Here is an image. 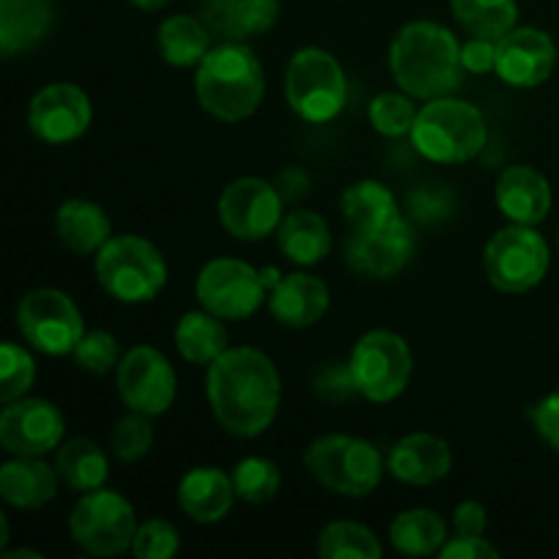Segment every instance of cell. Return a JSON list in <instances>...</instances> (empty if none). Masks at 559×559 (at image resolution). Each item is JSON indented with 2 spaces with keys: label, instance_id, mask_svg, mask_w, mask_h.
<instances>
[{
  "label": "cell",
  "instance_id": "cell-1",
  "mask_svg": "<svg viewBox=\"0 0 559 559\" xmlns=\"http://www.w3.org/2000/svg\"><path fill=\"white\" fill-rule=\"evenodd\" d=\"M207 404L227 435L254 440L265 435L282 404V380L262 349L229 347L207 366Z\"/></svg>",
  "mask_w": 559,
  "mask_h": 559
},
{
  "label": "cell",
  "instance_id": "cell-2",
  "mask_svg": "<svg viewBox=\"0 0 559 559\" xmlns=\"http://www.w3.org/2000/svg\"><path fill=\"white\" fill-rule=\"evenodd\" d=\"M391 74L413 98H440L459 91L464 76L462 44L445 25L431 20L407 22L391 44Z\"/></svg>",
  "mask_w": 559,
  "mask_h": 559
},
{
  "label": "cell",
  "instance_id": "cell-3",
  "mask_svg": "<svg viewBox=\"0 0 559 559\" xmlns=\"http://www.w3.org/2000/svg\"><path fill=\"white\" fill-rule=\"evenodd\" d=\"M194 91L202 109L224 123H240L260 109L265 71L246 41H222L197 66Z\"/></svg>",
  "mask_w": 559,
  "mask_h": 559
},
{
  "label": "cell",
  "instance_id": "cell-4",
  "mask_svg": "<svg viewBox=\"0 0 559 559\" xmlns=\"http://www.w3.org/2000/svg\"><path fill=\"white\" fill-rule=\"evenodd\" d=\"M415 151L437 164L473 162L489 140V126L475 104L453 96L429 98L418 109L413 131Z\"/></svg>",
  "mask_w": 559,
  "mask_h": 559
},
{
  "label": "cell",
  "instance_id": "cell-5",
  "mask_svg": "<svg viewBox=\"0 0 559 559\" xmlns=\"http://www.w3.org/2000/svg\"><path fill=\"white\" fill-rule=\"evenodd\" d=\"M96 278L120 304H147L167 284V260L142 235H112L96 254Z\"/></svg>",
  "mask_w": 559,
  "mask_h": 559
},
{
  "label": "cell",
  "instance_id": "cell-6",
  "mask_svg": "<svg viewBox=\"0 0 559 559\" xmlns=\"http://www.w3.org/2000/svg\"><path fill=\"white\" fill-rule=\"evenodd\" d=\"M388 462L382 459L380 448L369 440L349 435L320 437L306 451V469L320 486L331 489L333 495L369 497L380 486Z\"/></svg>",
  "mask_w": 559,
  "mask_h": 559
},
{
  "label": "cell",
  "instance_id": "cell-7",
  "mask_svg": "<svg viewBox=\"0 0 559 559\" xmlns=\"http://www.w3.org/2000/svg\"><path fill=\"white\" fill-rule=\"evenodd\" d=\"M284 93L306 123H328L347 104V74L328 49L304 47L289 58Z\"/></svg>",
  "mask_w": 559,
  "mask_h": 559
},
{
  "label": "cell",
  "instance_id": "cell-8",
  "mask_svg": "<svg viewBox=\"0 0 559 559\" xmlns=\"http://www.w3.org/2000/svg\"><path fill=\"white\" fill-rule=\"evenodd\" d=\"M134 506L120 491L93 489L82 491L71 508L69 533L85 555L118 557L131 549L136 535Z\"/></svg>",
  "mask_w": 559,
  "mask_h": 559
},
{
  "label": "cell",
  "instance_id": "cell-9",
  "mask_svg": "<svg viewBox=\"0 0 559 559\" xmlns=\"http://www.w3.org/2000/svg\"><path fill=\"white\" fill-rule=\"evenodd\" d=\"M551 265V251L544 235L530 224H508L497 229L484 251V267L491 287L522 295L538 287Z\"/></svg>",
  "mask_w": 559,
  "mask_h": 559
},
{
  "label": "cell",
  "instance_id": "cell-10",
  "mask_svg": "<svg viewBox=\"0 0 559 559\" xmlns=\"http://www.w3.org/2000/svg\"><path fill=\"white\" fill-rule=\"evenodd\" d=\"M360 396L374 404L396 402L413 380V353L399 333L377 328L355 342L349 355Z\"/></svg>",
  "mask_w": 559,
  "mask_h": 559
},
{
  "label": "cell",
  "instance_id": "cell-11",
  "mask_svg": "<svg viewBox=\"0 0 559 559\" xmlns=\"http://www.w3.org/2000/svg\"><path fill=\"white\" fill-rule=\"evenodd\" d=\"M16 328L33 349L44 355H71L85 336L82 311L71 295L52 287H38L22 295L16 304Z\"/></svg>",
  "mask_w": 559,
  "mask_h": 559
},
{
  "label": "cell",
  "instance_id": "cell-12",
  "mask_svg": "<svg viewBox=\"0 0 559 559\" xmlns=\"http://www.w3.org/2000/svg\"><path fill=\"white\" fill-rule=\"evenodd\" d=\"M267 298L262 271L235 257L211 260L197 276V300L222 320H246L257 314Z\"/></svg>",
  "mask_w": 559,
  "mask_h": 559
},
{
  "label": "cell",
  "instance_id": "cell-13",
  "mask_svg": "<svg viewBox=\"0 0 559 559\" xmlns=\"http://www.w3.org/2000/svg\"><path fill=\"white\" fill-rule=\"evenodd\" d=\"M118 393L134 413L158 418L178 396V377L173 364L156 347H131L118 364Z\"/></svg>",
  "mask_w": 559,
  "mask_h": 559
},
{
  "label": "cell",
  "instance_id": "cell-14",
  "mask_svg": "<svg viewBox=\"0 0 559 559\" xmlns=\"http://www.w3.org/2000/svg\"><path fill=\"white\" fill-rule=\"evenodd\" d=\"M284 200L276 183L262 178H238L218 197V222L233 238L262 240L278 229Z\"/></svg>",
  "mask_w": 559,
  "mask_h": 559
},
{
  "label": "cell",
  "instance_id": "cell-15",
  "mask_svg": "<svg viewBox=\"0 0 559 559\" xmlns=\"http://www.w3.org/2000/svg\"><path fill=\"white\" fill-rule=\"evenodd\" d=\"M415 254V229L407 216L374 229H355L344 246V260L349 271L364 278H393L407 267Z\"/></svg>",
  "mask_w": 559,
  "mask_h": 559
},
{
  "label": "cell",
  "instance_id": "cell-16",
  "mask_svg": "<svg viewBox=\"0 0 559 559\" xmlns=\"http://www.w3.org/2000/svg\"><path fill=\"white\" fill-rule=\"evenodd\" d=\"M66 418L47 399H16L0 413V445L11 456H47L63 445Z\"/></svg>",
  "mask_w": 559,
  "mask_h": 559
},
{
  "label": "cell",
  "instance_id": "cell-17",
  "mask_svg": "<svg viewBox=\"0 0 559 559\" xmlns=\"http://www.w3.org/2000/svg\"><path fill=\"white\" fill-rule=\"evenodd\" d=\"M93 123L91 96L71 82H52L36 91L27 107V126L47 145L76 142Z\"/></svg>",
  "mask_w": 559,
  "mask_h": 559
},
{
  "label": "cell",
  "instance_id": "cell-18",
  "mask_svg": "<svg viewBox=\"0 0 559 559\" xmlns=\"http://www.w3.org/2000/svg\"><path fill=\"white\" fill-rule=\"evenodd\" d=\"M557 66V44L540 27H513L497 38V76L513 87H538Z\"/></svg>",
  "mask_w": 559,
  "mask_h": 559
},
{
  "label": "cell",
  "instance_id": "cell-19",
  "mask_svg": "<svg viewBox=\"0 0 559 559\" xmlns=\"http://www.w3.org/2000/svg\"><path fill=\"white\" fill-rule=\"evenodd\" d=\"M388 473L407 486H431L451 473V448L442 437L415 431L402 437L388 453Z\"/></svg>",
  "mask_w": 559,
  "mask_h": 559
},
{
  "label": "cell",
  "instance_id": "cell-20",
  "mask_svg": "<svg viewBox=\"0 0 559 559\" xmlns=\"http://www.w3.org/2000/svg\"><path fill=\"white\" fill-rule=\"evenodd\" d=\"M495 200L502 216L513 224L538 227L551 211V186L546 175L530 164H513L497 178Z\"/></svg>",
  "mask_w": 559,
  "mask_h": 559
},
{
  "label": "cell",
  "instance_id": "cell-21",
  "mask_svg": "<svg viewBox=\"0 0 559 559\" xmlns=\"http://www.w3.org/2000/svg\"><path fill=\"white\" fill-rule=\"evenodd\" d=\"M273 320L287 328H311L331 309V289L320 276L311 273H289L271 289L267 298Z\"/></svg>",
  "mask_w": 559,
  "mask_h": 559
},
{
  "label": "cell",
  "instance_id": "cell-22",
  "mask_svg": "<svg viewBox=\"0 0 559 559\" xmlns=\"http://www.w3.org/2000/svg\"><path fill=\"white\" fill-rule=\"evenodd\" d=\"M282 14L278 0H207L202 22L222 41H249L271 31Z\"/></svg>",
  "mask_w": 559,
  "mask_h": 559
},
{
  "label": "cell",
  "instance_id": "cell-23",
  "mask_svg": "<svg viewBox=\"0 0 559 559\" xmlns=\"http://www.w3.org/2000/svg\"><path fill=\"white\" fill-rule=\"evenodd\" d=\"M233 475L218 467H197L180 478L178 506L191 522L216 524L233 511L235 502Z\"/></svg>",
  "mask_w": 559,
  "mask_h": 559
},
{
  "label": "cell",
  "instance_id": "cell-24",
  "mask_svg": "<svg viewBox=\"0 0 559 559\" xmlns=\"http://www.w3.org/2000/svg\"><path fill=\"white\" fill-rule=\"evenodd\" d=\"M60 475L44 456H14L0 467V497L5 506L36 511L58 495Z\"/></svg>",
  "mask_w": 559,
  "mask_h": 559
},
{
  "label": "cell",
  "instance_id": "cell-25",
  "mask_svg": "<svg viewBox=\"0 0 559 559\" xmlns=\"http://www.w3.org/2000/svg\"><path fill=\"white\" fill-rule=\"evenodd\" d=\"M58 240L74 254H98L102 246L112 238V222L102 205L91 200H66L55 213Z\"/></svg>",
  "mask_w": 559,
  "mask_h": 559
},
{
  "label": "cell",
  "instance_id": "cell-26",
  "mask_svg": "<svg viewBox=\"0 0 559 559\" xmlns=\"http://www.w3.org/2000/svg\"><path fill=\"white\" fill-rule=\"evenodd\" d=\"M52 0H0V55L14 58L36 47L52 25Z\"/></svg>",
  "mask_w": 559,
  "mask_h": 559
},
{
  "label": "cell",
  "instance_id": "cell-27",
  "mask_svg": "<svg viewBox=\"0 0 559 559\" xmlns=\"http://www.w3.org/2000/svg\"><path fill=\"white\" fill-rule=\"evenodd\" d=\"M278 249L295 265H317L331 254V229L314 211H293L282 218L276 229Z\"/></svg>",
  "mask_w": 559,
  "mask_h": 559
},
{
  "label": "cell",
  "instance_id": "cell-28",
  "mask_svg": "<svg viewBox=\"0 0 559 559\" xmlns=\"http://www.w3.org/2000/svg\"><path fill=\"white\" fill-rule=\"evenodd\" d=\"M393 549L407 557H431L440 555L448 540L445 519L429 508H409L402 511L388 527Z\"/></svg>",
  "mask_w": 559,
  "mask_h": 559
},
{
  "label": "cell",
  "instance_id": "cell-29",
  "mask_svg": "<svg viewBox=\"0 0 559 559\" xmlns=\"http://www.w3.org/2000/svg\"><path fill=\"white\" fill-rule=\"evenodd\" d=\"M175 347L180 358L194 366H211L218 355L227 353V328L222 317L207 309L186 311L175 325Z\"/></svg>",
  "mask_w": 559,
  "mask_h": 559
},
{
  "label": "cell",
  "instance_id": "cell-30",
  "mask_svg": "<svg viewBox=\"0 0 559 559\" xmlns=\"http://www.w3.org/2000/svg\"><path fill=\"white\" fill-rule=\"evenodd\" d=\"M211 36L207 25L197 16L175 14L167 16L158 27V49L167 66L175 69H194L211 52Z\"/></svg>",
  "mask_w": 559,
  "mask_h": 559
},
{
  "label": "cell",
  "instance_id": "cell-31",
  "mask_svg": "<svg viewBox=\"0 0 559 559\" xmlns=\"http://www.w3.org/2000/svg\"><path fill=\"white\" fill-rule=\"evenodd\" d=\"M342 216L353 229H374L404 216L393 191L380 180L364 178L342 191Z\"/></svg>",
  "mask_w": 559,
  "mask_h": 559
},
{
  "label": "cell",
  "instance_id": "cell-32",
  "mask_svg": "<svg viewBox=\"0 0 559 559\" xmlns=\"http://www.w3.org/2000/svg\"><path fill=\"white\" fill-rule=\"evenodd\" d=\"M55 469H58L60 480L74 491L102 489L109 478L107 453L85 437H74L58 448Z\"/></svg>",
  "mask_w": 559,
  "mask_h": 559
},
{
  "label": "cell",
  "instance_id": "cell-33",
  "mask_svg": "<svg viewBox=\"0 0 559 559\" xmlns=\"http://www.w3.org/2000/svg\"><path fill=\"white\" fill-rule=\"evenodd\" d=\"M451 11L469 36L480 38H502L519 20L516 0H451Z\"/></svg>",
  "mask_w": 559,
  "mask_h": 559
},
{
  "label": "cell",
  "instance_id": "cell-34",
  "mask_svg": "<svg viewBox=\"0 0 559 559\" xmlns=\"http://www.w3.org/2000/svg\"><path fill=\"white\" fill-rule=\"evenodd\" d=\"M322 559H380L385 555L380 538L358 522H331L317 538Z\"/></svg>",
  "mask_w": 559,
  "mask_h": 559
},
{
  "label": "cell",
  "instance_id": "cell-35",
  "mask_svg": "<svg viewBox=\"0 0 559 559\" xmlns=\"http://www.w3.org/2000/svg\"><path fill=\"white\" fill-rule=\"evenodd\" d=\"M235 495L238 500L249 502V506H262L271 502L282 489V473L276 464L265 456H246L235 464L233 473Z\"/></svg>",
  "mask_w": 559,
  "mask_h": 559
},
{
  "label": "cell",
  "instance_id": "cell-36",
  "mask_svg": "<svg viewBox=\"0 0 559 559\" xmlns=\"http://www.w3.org/2000/svg\"><path fill=\"white\" fill-rule=\"evenodd\" d=\"M456 211V194L442 183H424L407 191L404 200V216L420 227H435L448 222Z\"/></svg>",
  "mask_w": 559,
  "mask_h": 559
},
{
  "label": "cell",
  "instance_id": "cell-37",
  "mask_svg": "<svg viewBox=\"0 0 559 559\" xmlns=\"http://www.w3.org/2000/svg\"><path fill=\"white\" fill-rule=\"evenodd\" d=\"M418 109L409 93H380L369 104V120L382 136H404L413 131Z\"/></svg>",
  "mask_w": 559,
  "mask_h": 559
},
{
  "label": "cell",
  "instance_id": "cell-38",
  "mask_svg": "<svg viewBox=\"0 0 559 559\" xmlns=\"http://www.w3.org/2000/svg\"><path fill=\"white\" fill-rule=\"evenodd\" d=\"M36 382V364L31 353L14 342L0 347V402L9 404L25 396Z\"/></svg>",
  "mask_w": 559,
  "mask_h": 559
},
{
  "label": "cell",
  "instance_id": "cell-39",
  "mask_svg": "<svg viewBox=\"0 0 559 559\" xmlns=\"http://www.w3.org/2000/svg\"><path fill=\"white\" fill-rule=\"evenodd\" d=\"M109 448H112V456L126 464L145 459L153 448L151 418L129 409V415H123V418L115 424L112 437H109Z\"/></svg>",
  "mask_w": 559,
  "mask_h": 559
},
{
  "label": "cell",
  "instance_id": "cell-40",
  "mask_svg": "<svg viewBox=\"0 0 559 559\" xmlns=\"http://www.w3.org/2000/svg\"><path fill=\"white\" fill-rule=\"evenodd\" d=\"M74 364L80 366L87 374H109L112 369H118L120 364V347L115 342L112 333L107 331H85V336L80 338V344L74 347Z\"/></svg>",
  "mask_w": 559,
  "mask_h": 559
},
{
  "label": "cell",
  "instance_id": "cell-41",
  "mask_svg": "<svg viewBox=\"0 0 559 559\" xmlns=\"http://www.w3.org/2000/svg\"><path fill=\"white\" fill-rule=\"evenodd\" d=\"M180 551V533L164 519H147L136 527L131 555L136 559H169Z\"/></svg>",
  "mask_w": 559,
  "mask_h": 559
},
{
  "label": "cell",
  "instance_id": "cell-42",
  "mask_svg": "<svg viewBox=\"0 0 559 559\" xmlns=\"http://www.w3.org/2000/svg\"><path fill=\"white\" fill-rule=\"evenodd\" d=\"M314 391L317 396L325 399V402H347V399L360 396L349 360L347 364L322 366L320 374L314 377Z\"/></svg>",
  "mask_w": 559,
  "mask_h": 559
},
{
  "label": "cell",
  "instance_id": "cell-43",
  "mask_svg": "<svg viewBox=\"0 0 559 559\" xmlns=\"http://www.w3.org/2000/svg\"><path fill=\"white\" fill-rule=\"evenodd\" d=\"M442 559H497L500 551L484 538V535H464L456 533L453 538L445 540L440 549Z\"/></svg>",
  "mask_w": 559,
  "mask_h": 559
},
{
  "label": "cell",
  "instance_id": "cell-44",
  "mask_svg": "<svg viewBox=\"0 0 559 559\" xmlns=\"http://www.w3.org/2000/svg\"><path fill=\"white\" fill-rule=\"evenodd\" d=\"M462 66L469 74H489L497 71V38L473 36L462 44Z\"/></svg>",
  "mask_w": 559,
  "mask_h": 559
},
{
  "label": "cell",
  "instance_id": "cell-45",
  "mask_svg": "<svg viewBox=\"0 0 559 559\" xmlns=\"http://www.w3.org/2000/svg\"><path fill=\"white\" fill-rule=\"evenodd\" d=\"M530 418H533V426L540 435V440L559 453V391L540 399V402L530 409Z\"/></svg>",
  "mask_w": 559,
  "mask_h": 559
},
{
  "label": "cell",
  "instance_id": "cell-46",
  "mask_svg": "<svg viewBox=\"0 0 559 559\" xmlns=\"http://www.w3.org/2000/svg\"><path fill=\"white\" fill-rule=\"evenodd\" d=\"M453 530L464 535H484L486 524H489V516H486V508L475 500L459 502L456 511H453L451 519Z\"/></svg>",
  "mask_w": 559,
  "mask_h": 559
},
{
  "label": "cell",
  "instance_id": "cell-47",
  "mask_svg": "<svg viewBox=\"0 0 559 559\" xmlns=\"http://www.w3.org/2000/svg\"><path fill=\"white\" fill-rule=\"evenodd\" d=\"M311 178L306 175V169L300 167H287L284 173H278L276 178V189L282 194L284 202H298L309 194Z\"/></svg>",
  "mask_w": 559,
  "mask_h": 559
},
{
  "label": "cell",
  "instance_id": "cell-48",
  "mask_svg": "<svg viewBox=\"0 0 559 559\" xmlns=\"http://www.w3.org/2000/svg\"><path fill=\"white\" fill-rule=\"evenodd\" d=\"M131 3L142 11H162V9H167L173 0H131Z\"/></svg>",
  "mask_w": 559,
  "mask_h": 559
},
{
  "label": "cell",
  "instance_id": "cell-49",
  "mask_svg": "<svg viewBox=\"0 0 559 559\" xmlns=\"http://www.w3.org/2000/svg\"><path fill=\"white\" fill-rule=\"evenodd\" d=\"M20 557H27V559H41L38 551H31V549H14V551H3V559H20Z\"/></svg>",
  "mask_w": 559,
  "mask_h": 559
},
{
  "label": "cell",
  "instance_id": "cell-50",
  "mask_svg": "<svg viewBox=\"0 0 559 559\" xmlns=\"http://www.w3.org/2000/svg\"><path fill=\"white\" fill-rule=\"evenodd\" d=\"M5 544H9V519L5 513H0V551L5 549Z\"/></svg>",
  "mask_w": 559,
  "mask_h": 559
}]
</instances>
